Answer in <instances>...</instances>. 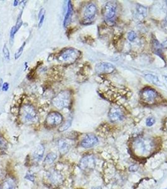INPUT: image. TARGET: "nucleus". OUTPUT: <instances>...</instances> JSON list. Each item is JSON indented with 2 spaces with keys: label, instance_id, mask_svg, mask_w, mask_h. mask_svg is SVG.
Returning <instances> with one entry per match:
<instances>
[{
  "label": "nucleus",
  "instance_id": "0eeeda50",
  "mask_svg": "<svg viewBox=\"0 0 167 189\" xmlns=\"http://www.w3.org/2000/svg\"><path fill=\"white\" fill-rule=\"evenodd\" d=\"M63 121V117L60 113L52 112L48 113L45 120V123L48 127L54 128L60 125Z\"/></svg>",
  "mask_w": 167,
  "mask_h": 189
},
{
  "label": "nucleus",
  "instance_id": "5701e85b",
  "mask_svg": "<svg viewBox=\"0 0 167 189\" xmlns=\"http://www.w3.org/2000/svg\"><path fill=\"white\" fill-rule=\"evenodd\" d=\"M71 121H67L66 122H65L64 123H62V124L60 126V128H59L58 130L60 132H63L64 130H67L69 127L71 126Z\"/></svg>",
  "mask_w": 167,
  "mask_h": 189
},
{
  "label": "nucleus",
  "instance_id": "393cba45",
  "mask_svg": "<svg viewBox=\"0 0 167 189\" xmlns=\"http://www.w3.org/2000/svg\"><path fill=\"white\" fill-rule=\"evenodd\" d=\"M156 122L155 119L153 117H149L146 120V124L148 127H151L152 126H153Z\"/></svg>",
  "mask_w": 167,
  "mask_h": 189
},
{
  "label": "nucleus",
  "instance_id": "a211bd4d",
  "mask_svg": "<svg viewBox=\"0 0 167 189\" xmlns=\"http://www.w3.org/2000/svg\"><path fill=\"white\" fill-rule=\"evenodd\" d=\"M146 80H147L148 82L151 83H153V85L160 86V81L159 78L155 74H147L145 75V76Z\"/></svg>",
  "mask_w": 167,
  "mask_h": 189
},
{
  "label": "nucleus",
  "instance_id": "4be33fe9",
  "mask_svg": "<svg viewBox=\"0 0 167 189\" xmlns=\"http://www.w3.org/2000/svg\"><path fill=\"white\" fill-rule=\"evenodd\" d=\"M22 12L20 13V14L18 16V19H17V21H16L15 26H14V27H15L16 32H18V30L21 28V27H22V24H23V21H22Z\"/></svg>",
  "mask_w": 167,
  "mask_h": 189
},
{
  "label": "nucleus",
  "instance_id": "2f4dec72",
  "mask_svg": "<svg viewBox=\"0 0 167 189\" xmlns=\"http://www.w3.org/2000/svg\"><path fill=\"white\" fill-rule=\"evenodd\" d=\"M16 32H15V27H13V28L11 30V32H10V37L12 38V39H13L14 37H15V35L16 34Z\"/></svg>",
  "mask_w": 167,
  "mask_h": 189
},
{
  "label": "nucleus",
  "instance_id": "b1692460",
  "mask_svg": "<svg viewBox=\"0 0 167 189\" xmlns=\"http://www.w3.org/2000/svg\"><path fill=\"white\" fill-rule=\"evenodd\" d=\"M26 45V43L25 42H23V44H22V46H21L19 49H18V50L16 51L15 54V59H18V58L21 56V55L23 53V49H24V48H25V46Z\"/></svg>",
  "mask_w": 167,
  "mask_h": 189
},
{
  "label": "nucleus",
  "instance_id": "412c9836",
  "mask_svg": "<svg viewBox=\"0 0 167 189\" xmlns=\"http://www.w3.org/2000/svg\"><path fill=\"white\" fill-rule=\"evenodd\" d=\"M2 189H15V183L12 179L6 180L3 184Z\"/></svg>",
  "mask_w": 167,
  "mask_h": 189
},
{
  "label": "nucleus",
  "instance_id": "6e6552de",
  "mask_svg": "<svg viewBox=\"0 0 167 189\" xmlns=\"http://www.w3.org/2000/svg\"><path fill=\"white\" fill-rule=\"evenodd\" d=\"M96 166L95 159L92 155H86L84 156L80 161L79 167L84 171H89L94 169Z\"/></svg>",
  "mask_w": 167,
  "mask_h": 189
},
{
  "label": "nucleus",
  "instance_id": "f704fd0d",
  "mask_svg": "<svg viewBox=\"0 0 167 189\" xmlns=\"http://www.w3.org/2000/svg\"><path fill=\"white\" fill-rule=\"evenodd\" d=\"M164 78H165V80L166 81V83H167V76H164Z\"/></svg>",
  "mask_w": 167,
  "mask_h": 189
},
{
  "label": "nucleus",
  "instance_id": "20e7f679",
  "mask_svg": "<svg viewBox=\"0 0 167 189\" xmlns=\"http://www.w3.org/2000/svg\"><path fill=\"white\" fill-rule=\"evenodd\" d=\"M117 12V4L115 1L107 2L104 8L103 16L106 22L112 24L114 22Z\"/></svg>",
  "mask_w": 167,
  "mask_h": 189
},
{
  "label": "nucleus",
  "instance_id": "6ab92c4d",
  "mask_svg": "<svg viewBox=\"0 0 167 189\" xmlns=\"http://www.w3.org/2000/svg\"><path fill=\"white\" fill-rule=\"evenodd\" d=\"M152 47L156 54L160 56V54H162V45H161L158 40L156 39H153L152 41Z\"/></svg>",
  "mask_w": 167,
  "mask_h": 189
},
{
  "label": "nucleus",
  "instance_id": "423d86ee",
  "mask_svg": "<svg viewBox=\"0 0 167 189\" xmlns=\"http://www.w3.org/2000/svg\"><path fill=\"white\" fill-rule=\"evenodd\" d=\"M97 6L93 3H90L86 6L84 12V23H91L95 19L97 14Z\"/></svg>",
  "mask_w": 167,
  "mask_h": 189
},
{
  "label": "nucleus",
  "instance_id": "f8f14e48",
  "mask_svg": "<svg viewBox=\"0 0 167 189\" xmlns=\"http://www.w3.org/2000/svg\"><path fill=\"white\" fill-rule=\"evenodd\" d=\"M108 116L110 121L112 122L120 121L124 119V113L122 111L116 107L111 108L110 109Z\"/></svg>",
  "mask_w": 167,
  "mask_h": 189
},
{
  "label": "nucleus",
  "instance_id": "bb28decb",
  "mask_svg": "<svg viewBox=\"0 0 167 189\" xmlns=\"http://www.w3.org/2000/svg\"><path fill=\"white\" fill-rule=\"evenodd\" d=\"M136 33L134 31H131V32L128 33V39L130 41H131V42H133V41H134L136 39Z\"/></svg>",
  "mask_w": 167,
  "mask_h": 189
},
{
  "label": "nucleus",
  "instance_id": "c9c22d12",
  "mask_svg": "<svg viewBox=\"0 0 167 189\" xmlns=\"http://www.w3.org/2000/svg\"><path fill=\"white\" fill-rule=\"evenodd\" d=\"M93 189H102L100 187H96V188H93Z\"/></svg>",
  "mask_w": 167,
  "mask_h": 189
},
{
  "label": "nucleus",
  "instance_id": "f3484780",
  "mask_svg": "<svg viewBox=\"0 0 167 189\" xmlns=\"http://www.w3.org/2000/svg\"><path fill=\"white\" fill-rule=\"evenodd\" d=\"M72 15H73V7H72L71 1H69L68 4H67V12H66V14H65L64 20V27H67L69 25V23H70V22L71 21Z\"/></svg>",
  "mask_w": 167,
  "mask_h": 189
},
{
  "label": "nucleus",
  "instance_id": "72a5a7b5",
  "mask_svg": "<svg viewBox=\"0 0 167 189\" xmlns=\"http://www.w3.org/2000/svg\"><path fill=\"white\" fill-rule=\"evenodd\" d=\"M165 23L167 25V13H166V17H165Z\"/></svg>",
  "mask_w": 167,
  "mask_h": 189
},
{
  "label": "nucleus",
  "instance_id": "dca6fc26",
  "mask_svg": "<svg viewBox=\"0 0 167 189\" xmlns=\"http://www.w3.org/2000/svg\"><path fill=\"white\" fill-rule=\"evenodd\" d=\"M57 146L59 150V152H60L62 154H65L67 153L68 151L70 149V144L67 141L61 139L58 140L57 143Z\"/></svg>",
  "mask_w": 167,
  "mask_h": 189
},
{
  "label": "nucleus",
  "instance_id": "39448f33",
  "mask_svg": "<svg viewBox=\"0 0 167 189\" xmlns=\"http://www.w3.org/2000/svg\"><path fill=\"white\" fill-rule=\"evenodd\" d=\"M134 149L140 154L148 153L152 149L153 143L148 139H138L134 143Z\"/></svg>",
  "mask_w": 167,
  "mask_h": 189
},
{
  "label": "nucleus",
  "instance_id": "473e14b6",
  "mask_svg": "<svg viewBox=\"0 0 167 189\" xmlns=\"http://www.w3.org/2000/svg\"><path fill=\"white\" fill-rule=\"evenodd\" d=\"M18 2H19L18 1H17V0H15V1H14V4H13V5L15 6H16L17 5H18Z\"/></svg>",
  "mask_w": 167,
  "mask_h": 189
},
{
  "label": "nucleus",
  "instance_id": "9d476101",
  "mask_svg": "<svg viewBox=\"0 0 167 189\" xmlns=\"http://www.w3.org/2000/svg\"><path fill=\"white\" fill-rule=\"evenodd\" d=\"M99 141L97 137L92 134H88L82 140L81 145L84 148H90L97 145Z\"/></svg>",
  "mask_w": 167,
  "mask_h": 189
},
{
  "label": "nucleus",
  "instance_id": "7c9ffc66",
  "mask_svg": "<svg viewBox=\"0 0 167 189\" xmlns=\"http://www.w3.org/2000/svg\"><path fill=\"white\" fill-rule=\"evenodd\" d=\"M9 88V84L8 83H4L2 86L3 91H7Z\"/></svg>",
  "mask_w": 167,
  "mask_h": 189
},
{
  "label": "nucleus",
  "instance_id": "1a4fd4ad",
  "mask_svg": "<svg viewBox=\"0 0 167 189\" xmlns=\"http://www.w3.org/2000/svg\"><path fill=\"white\" fill-rule=\"evenodd\" d=\"M141 97L143 100L150 102L154 101L157 98L158 93L154 89L151 88H145L141 91Z\"/></svg>",
  "mask_w": 167,
  "mask_h": 189
},
{
  "label": "nucleus",
  "instance_id": "c756f323",
  "mask_svg": "<svg viewBox=\"0 0 167 189\" xmlns=\"http://www.w3.org/2000/svg\"><path fill=\"white\" fill-rule=\"evenodd\" d=\"M44 20H45V15H43L40 17V18L39 19V28H41V26L43 25V23L44 22Z\"/></svg>",
  "mask_w": 167,
  "mask_h": 189
},
{
  "label": "nucleus",
  "instance_id": "4468645a",
  "mask_svg": "<svg viewBox=\"0 0 167 189\" xmlns=\"http://www.w3.org/2000/svg\"><path fill=\"white\" fill-rule=\"evenodd\" d=\"M45 152V147L42 144H40L35 149L32 154V158L35 162H39L42 159Z\"/></svg>",
  "mask_w": 167,
  "mask_h": 189
},
{
  "label": "nucleus",
  "instance_id": "9b49d317",
  "mask_svg": "<svg viewBox=\"0 0 167 189\" xmlns=\"http://www.w3.org/2000/svg\"><path fill=\"white\" fill-rule=\"evenodd\" d=\"M114 70H115V67L110 63L103 62V63H98L96 66V71L99 74H109L113 73Z\"/></svg>",
  "mask_w": 167,
  "mask_h": 189
},
{
  "label": "nucleus",
  "instance_id": "cd10ccee",
  "mask_svg": "<svg viewBox=\"0 0 167 189\" xmlns=\"http://www.w3.org/2000/svg\"><path fill=\"white\" fill-rule=\"evenodd\" d=\"M138 166L137 164H132L130 167H129V171L131 172H135V171H138Z\"/></svg>",
  "mask_w": 167,
  "mask_h": 189
},
{
  "label": "nucleus",
  "instance_id": "ddd939ff",
  "mask_svg": "<svg viewBox=\"0 0 167 189\" xmlns=\"http://www.w3.org/2000/svg\"><path fill=\"white\" fill-rule=\"evenodd\" d=\"M133 15L134 18L138 20H142L144 19L147 15V9L145 6H143L140 4H137L136 5L134 12Z\"/></svg>",
  "mask_w": 167,
  "mask_h": 189
},
{
  "label": "nucleus",
  "instance_id": "2eb2a0df",
  "mask_svg": "<svg viewBox=\"0 0 167 189\" xmlns=\"http://www.w3.org/2000/svg\"><path fill=\"white\" fill-rule=\"evenodd\" d=\"M48 178L51 181V183L54 185L60 184L62 181V175L59 173L58 171L55 170L50 171V172L48 173Z\"/></svg>",
  "mask_w": 167,
  "mask_h": 189
},
{
  "label": "nucleus",
  "instance_id": "c85d7f7f",
  "mask_svg": "<svg viewBox=\"0 0 167 189\" xmlns=\"http://www.w3.org/2000/svg\"><path fill=\"white\" fill-rule=\"evenodd\" d=\"M6 145V141L2 137H0V148L1 147H5Z\"/></svg>",
  "mask_w": 167,
  "mask_h": 189
},
{
  "label": "nucleus",
  "instance_id": "f257e3e1",
  "mask_svg": "<svg viewBox=\"0 0 167 189\" xmlns=\"http://www.w3.org/2000/svg\"><path fill=\"white\" fill-rule=\"evenodd\" d=\"M81 52L74 48H67L59 54L57 59L59 63L64 64H71L77 61Z\"/></svg>",
  "mask_w": 167,
  "mask_h": 189
},
{
  "label": "nucleus",
  "instance_id": "a878e982",
  "mask_svg": "<svg viewBox=\"0 0 167 189\" xmlns=\"http://www.w3.org/2000/svg\"><path fill=\"white\" fill-rule=\"evenodd\" d=\"M3 54H4V56L5 57V59H7V60H9L10 58V51L8 50V48L6 46V44H5L4 47H3Z\"/></svg>",
  "mask_w": 167,
  "mask_h": 189
},
{
  "label": "nucleus",
  "instance_id": "7ed1b4c3",
  "mask_svg": "<svg viewBox=\"0 0 167 189\" xmlns=\"http://www.w3.org/2000/svg\"><path fill=\"white\" fill-rule=\"evenodd\" d=\"M20 116L23 122L27 123L35 122L37 120V115L35 109L32 105L26 104L20 110Z\"/></svg>",
  "mask_w": 167,
  "mask_h": 189
},
{
  "label": "nucleus",
  "instance_id": "f03ea898",
  "mask_svg": "<svg viewBox=\"0 0 167 189\" xmlns=\"http://www.w3.org/2000/svg\"><path fill=\"white\" fill-rule=\"evenodd\" d=\"M72 103L71 92L64 90L58 93L52 100V104L58 109L69 108Z\"/></svg>",
  "mask_w": 167,
  "mask_h": 189
},
{
  "label": "nucleus",
  "instance_id": "aec40b11",
  "mask_svg": "<svg viewBox=\"0 0 167 189\" xmlns=\"http://www.w3.org/2000/svg\"><path fill=\"white\" fill-rule=\"evenodd\" d=\"M57 155L55 153H48L47 156L45 157L44 163L47 164H50L54 162L55 160L57 159Z\"/></svg>",
  "mask_w": 167,
  "mask_h": 189
}]
</instances>
